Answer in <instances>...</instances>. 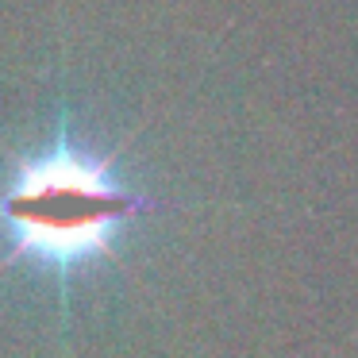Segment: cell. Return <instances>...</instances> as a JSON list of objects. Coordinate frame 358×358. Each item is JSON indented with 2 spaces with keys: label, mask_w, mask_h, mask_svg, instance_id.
Masks as SVG:
<instances>
[{
  "label": "cell",
  "mask_w": 358,
  "mask_h": 358,
  "mask_svg": "<svg viewBox=\"0 0 358 358\" xmlns=\"http://www.w3.org/2000/svg\"><path fill=\"white\" fill-rule=\"evenodd\" d=\"M147 208V196L116 178L108 158L58 131L47 150L20 158L0 185V231L4 262H35L62 281V308L70 278L85 266L112 258L127 220Z\"/></svg>",
  "instance_id": "6da1fadb"
}]
</instances>
